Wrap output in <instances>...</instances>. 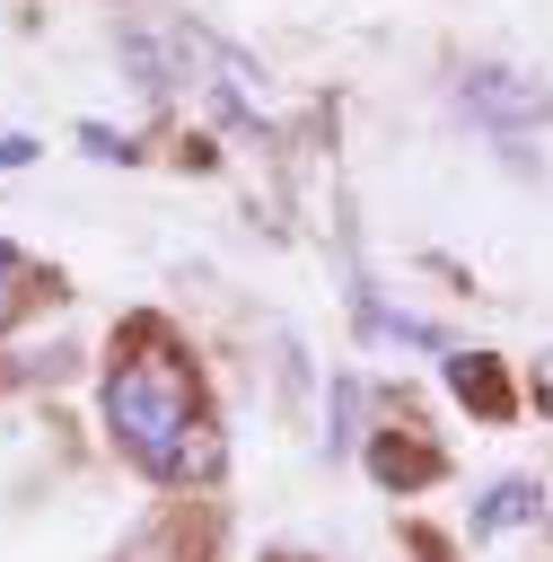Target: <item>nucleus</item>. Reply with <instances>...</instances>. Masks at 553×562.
<instances>
[{
	"instance_id": "obj_1",
	"label": "nucleus",
	"mask_w": 553,
	"mask_h": 562,
	"mask_svg": "<svg viewBox=\"0 0 553 562\" xmlns=\"http://www.w3.org/2000/svg\"><path fill=\"white\" fill-rule=\"evenodd\" d=\"M105 430H114V448H123L132 465H149V474H167V483L219 465V430L202 422L193 369H184L176 351H132V360H114V378H105Z\"/></svg>"
},
{
	"instance_id": "obj_5",
	"label": "nucleus",
	"mask_w": 553,
	"mask_h": 562,
	"mask_svg": "<svg viewBox=\"0 0 553 562\" xmlns=\"http://www.w3.org/2000/svg\"><path fill=\"white\" fill-rule=\"evenodd\" d=\"M518 518H535V483H500L483 509H474V527L492 536V527H518Z\"/></svg>"
},
{
	"instance_id": "obj_4",
	"label": "nucleus",
	"mask_w": 553,
	"mask_h": 562,
	"mask_svg": "<svg viewBox=\"0 0 553 562\" xmlns=\"http://www.w3.org/2000/svg\"><path fill=\"white\" fill-rule=\"evenodd\" d=\"M369 465H377V483H395V492L439 483V448H421V439H377V448H369Z\"/></svg>"
},
{
	"instance_id": "obj_3",
	"label": "nucleus",
	"mask_w": 553,
	"mask_h": 562,
	"mask_svg": "<svg viewBox=\"0 0 553 562\" xmlns=\"http://www.w3.org/2000/svg\"><path fill=\"white\" fill-rule=\"evenodd\" d=\"M448 386H456V404L465 413H483V422H509V378H500V360H483V351H465V360H448Z\"/></svg>"
},
{
	"instance_id": "obj_6",
	"label": "nucleus",
	"mask_w": 553,
	"mask_h": 562,
	"mask_svg": "<svg viewBox=\"0 0 553 562\" xmlns=\"http://www.w3.org/2000/svg\"><path fill=\"white\" fill-rule=\"evenodd\" d=\"M26 299H35V272H26V263H18L9 246H0V334H9L18 316H26Z\"/></svg>"
},
{
	"instance_id": "obj_2",
	"label": "nucleus",
	"mask_w": 553,
	"mask_h": 562,
	"mask_svg": "<svg viewBox=\"0 0 553 562\" xmlns=\"http://www.w3.org/2000/svg\"><path fill=\"white\" fill-rule=\"evenodd\" d=\"M465 105L483 114V123H500V132H518V123H544V88L535 79H518V70H474L465 79Z\"/></svg>"
}]
</instances>
